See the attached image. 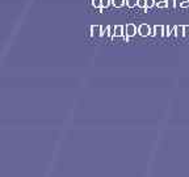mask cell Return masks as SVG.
Masks as SVG:
<instances>
[{
  "label": "cell",
  "instance_id": "obj_10",
  "mask_svg": "<svg viewBox=\"0 0 189 177\" xmlns=\"http://www.w3.org/2000/svg\"><path fill=\"white\" fill-rule=\"evenodd\" d=\"M112 4V0H101V5L102 8H108Z\"/></svg>",
  "mask_w": 189,
  "mask_h": 177
},
{
  "label": "cell",
  "instance_id": "obj_7",
  "mask_svg": "<svg viewBox=\"0 0 189 177\" xmlns=\"http://www.w3.org/2000/svg\"><path fill=\"white\" fill-rule=\"evenodd\" d=\"M156 4V0H146V8H152Z\"/></svg>",
  "mask_w": 189,
  "mask_h": 177
},
{
  "label": "cell",
  "instance_id": "obj_15",
  "mask_svg": "<svg viewBox=\"0 0 189 177\" xmlns=\"http://www.w3.org/2000/svg\"><path fill=\"white\" fill-rule=\"evenodd\" d=\"M175 5V0H168V7H173Z\"/></svg>",
  "mask_w": 189,
  "mask_h": 177
},
{
  "label": "cell",
  "instance_id": "obj_4",
  "mask_svg": "<svg viewBox=\"0 0 189 177\" xmlns=\"http://www.w3.org/2000/svg\"><path fill=\"white\" fill-rule=\"evenodd\" d=\"M91 30H92V36H99V37H101V36L104 34L101 26H99V25H92L91 26Z\"/></svg>",
  "mask_w": 189,
  "mask_h": 177
},
{
  "label": "cell",
  "instance_id": "obj_13",
  "mask_svg": "<svg viewBox=\"0 0 189 177\" xmlns=\"http://www.w3.org/2000/svg\"><path fill=\"white\" fill-rule=\"evenodd\" d=\"M181 8H189V0H182L181 4H180Z\"/></svg>",
  "mask_w": 189,
  "mask_h": 177
},
{
  "label": "cell",
  "instance_id": "obj_12",
  "mask_svg": "<svg viewBox=\"0 0 189 177\" xmlns=\"http://www.w3.org/2000/svg\"><path fill=\"white\" fill-rule=\"evenodd\" d=\"M158 8H167L168 7V1H160V3H156Z\"/></svg>",
  "mask_w": 189,
  "mask_h": 177
},
{
  "label": "cell",
  "instance_id": "obj_6",
  "mask_svg": "<svg viewBox=\"0 0 189 177\" xmlns=\"http://www.w3.org/2000/svg\"><path fill=\"white\" fill-rule=\"evenodd\" d=\"M112 4H113L114 8H121V7H124L125 0H112Z\"/></svg>",
  "mask_w": 189,
  "mask_h": 177
},
{
  "label": "cell",
  "instance_id": "obj_5",
  "mask_svg": "<svg viewBox=\"0 0 189 177\" xmlns=\"http://www.w3.org/2000/svg\"><path fill=\"white\" fill-rule=\"evenodd\" d=\"M154 30H155V32L151 33V36H160V37H163V36H164V26L163 25H155Z\"/></svg>",
  "mask_w": 189,
  "mask_h": 177
},
{
  "label": "cell",
  "instance_id": "obj_14",
  "mask_svg": "<svg viewBox=\"0 0 189 177\" xmlns=\"http://www.w3.org/2000/svg\"><path fill=\"white\" fill-rule=\"evenodd\" d=\"M184 38H187L189 37V25H185L184 26V36H182Z\"/></svg>",
  "mask_w": 189,
  "mask_h": 177
},
{
  "label": "cell",
  "instance_id": "obj_17",
  "mask_svg": "<svg viewBox=\"0 0 189 177\" xmlns=\"http://www.w3.org/2000/svg\"><path fill=\"white\" fill-rule=\"evenodd\" d=\"M160 1H168V0H156V3H160Z\"/></svg>",
  "mask_w": 189,
  "mask_h": 177
},
{
  "label": "cell",
  "instance_id": "obj_11",
  "mask_svg": "<svg viewBox=\"0 0 189 177\" xmlns=\"http://www.w3.org/2000/svg\"><path fill=\"white\" fill-rule=\"evenodd\" d=\"M137 5L139 8H146V0H137Z\"/></svg>",
  "mask_w": 189,
  "mask_h": 177
},
{
  "label": "cell",
  "instance_id": "obj_3",
  "mask_svg": "<svg viewBox=\"0 0 189 177\" xmlns=\"http://www.w3.org/2000/svg\"><path fill=\"white\" fill-rule=\"evenodd\" d=\"M137 33V26L134 25V24H127L126 25V37L129 39L130 37H133V36H135Z\"/></svg>",
  "mask_w": 189,
  "mask_h": 177
},
{
  "label": "cell",
  "instance_id": "obj_1",
  "mask_svg": "<svg viewBox=\"0 0 189 177\" xmlns=\"http://www.w3.org/2000/svg\"><path fill=\"white\" fill-rule=\"evenodd\" d=\"M138 33H139V36H142V37H147V36H151V29L147 24H142V25L138 28Z\"/></svg>",
  "mask_w": 189,
  "mask_h": 177
},
{
  "label": "cell",
  "instance_id": "obj_9",
  "mask_svg": "<svg viewBox=\"0 0 189 177\" xmlns=\"http://www.w3.org/2000/svg\"><path fill=\"white\" fill-rule=\"evenodd\" d=\"M92 5H93L94 8H102L101 0H92Z\"/></svg>",
  "mask_w": 189,
  "mask_h": 177
},
{
  "label": "cell",
  "instance_id": "obj_16",
  "mask_svg": "<svg viewBox=\"0 0 189 177\" xmlns=\"http://www.w3.org/2000/svg\"><path fill=\"white\" fill-rule=\"evenodd\" d=\"M181 1H182V0H175V5H176V7H179V5L181 4Z\"/></svg>",
  "mask_w": 189,
  "mask_h": 177
},
{
  "label": "cell",
  "instance_id": "obj_8",
  "mask_svg": "<svg viewBox=\"0 0 189 177\" xmlns=\"http://www.w3.org/2000/svg\"><path fill=\"white\" fill-rule=\"evenodd\" d=\"M126 5L129 8H134L137 5V0H126Z\"/></svg>",
  "mask_w": 189,
  "mask_h": 177
},
{
  "label": "cell",
  "instance_id": "obj_2",
  "mask_svg": "<svg viewBox=\"0 0 189 177\" xmlns=\"http://www.w3.org/2000/svg\"><path fill=\"white\" fill-rule=\"evenodd\" d=\"M113 37H122L125 41H127V37L124 36V26L122 25H117L114 26V30H113Z\"/></svg>",
  "mask_w": 189,
  "mask_h": 177
}]
</instances>
